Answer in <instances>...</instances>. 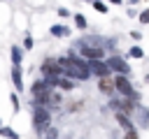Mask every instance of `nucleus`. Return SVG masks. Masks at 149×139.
I'll list each match as a JSON object with an SVG mask.
<instances>
[{"label":"nucleus","mask_w":149,"mask_h":139,"mask_svg":"<svg viewBox=\"0 0 149 139\" xmlns=\"http://www.w3.org/2000/svg\"><path fill=\"white\" fill-rule=\"evenodd\" d=\"M98 88H100V93H105V95H112V90H114V81H109V76H100V81H98Z\"/></svg>","instance_id":"10"},{"label":"nucleus","mask_w":149,"mask_h":139,"mask_svg":"<svg viewBox=\"0 0 149 139\" xmlns=\"http://www.w3.org/2000/svg\"><path fill=\"white\" fill-rule=\"evenodd\" d=\"M116 123H119L123 130H130V127H133V123L128 120V116H126V114H121V111H116Z\"/></svg>","instance_id":"14"},{"label":"nucleus","mask_w":149,"mask_h":139,"mask_svg":"<svg viewBox=\"0 0 149 139\" xmlns=\"http://www.w3.org/2000/svg\"><path fill=\"white\" fill-rule=\"evenodd\" d=\"M49 32H51V37H70V28L68 25H63V23H54L51 28H49Z\"/></svg>","instance_id":"8"},{"label":"nucleus","mask_w":149,"mask_h":139,"mask_svg":"<svg viewBox=\"0 0 149 139\" xmlns=\"http://www.w3.org/2000/svg\"><path fill=\"white\" fill-rule=\"evenodd\" d=\"M91 5H93V9H95V12H100V14H107V12H109V5H107L105 0H93Z\"/></svg>","instance_id":"15"},{"label":"nucleus","mask_w":149,"mask_h":139,"mask_svg":"<svg viewBox=\"0 0 149 139\" xmlns=\"http://www.w3.org/2000/svg\"><path fill=\"white\" fill-rule=\"evenodd\" d=\"M130 37L137 42V39H142V32H140V30H130Z\"/></svg>","instance_id":"23"},{"label":"nucleus","mask_w":149,"mask_h":139,"mask_svg":"<svg viewBox=\"0 0 149 139\" xmlns=\"http://www.w3.org/2000/svg\"><path fill=\"white\" fill-rule=\"evenodd\" d=\"M56 14H58L61 19H68V16H72V12H70L68 7H58V9H56Z\"/></svg>","instance_id":"19"},{"label":"nucleus","mask_w":149,"mask_h":139,"mask_svg":"<svg viewBox=\"0 0 149 139\" xmlns=\"http://www.w3.org/2000/svg\"><path fill=\"white\" fill-rule=\"evenodd\" d=\"M137 116H140V127H149V109L137 107Z\"/></svg>","instance_id":"12"},{"label":"nucleus","mask_w":149,"mask_h":139,"mask_svg":"<svg viewBox=\"0 0 149 139\" xmlns=\"http://www.w3.org/2000/svg\"><path fill=\"white\" fill-rule=\"evenodd\" d=\"M137 19H140V23H142V25H149V7H147L144 12H140V14H137Z\"/></svg>","instance_id":"18"},{"label":"nucleus","mask_w":149,"mask_h":139,"mask_svg":"<svg viewBox=\"0 0 149 139\" xmlns=\"http://www.w3.org/2000/svg\"><path fill=\"white\" fill-rule=\"evenodd\" d=\"M33 44H35V42H33V37H30V35H26V37H23V49H26V51H30V49H33Z\"/></svg>","instance_id":"20"},{"label":"nucleus","mask_w":149,"mask_h":139,"mask_svg":"<svg viewBox=\"0 0 149 139\" xmlns=\"http://www.w3.org/2000/svg\"><path fill=\"white\" fill-rule=\"evenodd\" d=\"M9 56H12V65H21V60H23V46H12Z\"/></svg>","instance_id":"11"},{"label":"nucleus","mask_w":149,"mask_h":139,"mask_svg":"<svg viewBox=\"0 0 149 139\" xmlns=\"http://www.w3.org/2000/svg\"><path fill=\"white\" fill-rule=\"evenodd\" d=\"M114 88L121 93V97H128V100H140V95L135 93V88H133V83L128 81V76H123V74H119L116 79H114Z\"/></svg>","instance_id":"2"},{"label":"nucleus","mask_w":149,"mask_h":139,"mask_svg":"<svg viewBox=\"0 0 149 139\" xmlns=\"http://www.w3.org/2000/svg\"><path fill=\"white\" fill-rule=\"evenodd\" d=\"M105 39L100 37V35H84L79 42H77V46H100V49H105Z\"/></svg>","instance_id":"6"},{"label":"nucleus","mask_w":149,"mask_h":139,"mask_svg":"<svg viewBox=\"0 0 149 139\" xmlns=\"http://www.w3.org/2000/svg\"><path fill=\"white\" fill-rule=\"evenodd\" d=\"M128 56H130V58H144V51H142L140 44H135V46L128 49Z\"/></svg>","instance_id":"16"},{"label":"nucleus","mask_w":149,"mask_h":139,"mask_svg":"<svg viewBox=\"0 0 149 139\" xmlns=\"http://www.w3.org/2000/svg\"><path fill=\"white\" fill-rule=\"evenodd\" d=\"M123 139H137V130H135V127L126 130V137H123Z\"/></svg>","instance_id":"22"},{"label":"nucleus","mask_w":149,"mask_h":139,"mask_svg":"<svg viewBox=\"0 0 149 139\" xmlns=\"http://www.w3.org/2000/svg\"><path fill=\"white\" fill-rule=\"evenodd\" d=\"M51 86H58V88H61V90H72V88H74V81H72V79H68V76H63V74H61V76H56V79H54V81H51Z\"/></svg>","instance_id":"9"},{"label":"nucleus","mask_w":149,"mask_h":139,"mask_svg":"<svg viewBox=\"0 0 149 139\" xmlns=\"http://www.w3.org/2000/svg\"><path fill=\"white\" fill-rule=\"evenodd\" d=\"M33 125H35L40 132L51 125V114H49V109H47L44 104H35V107H33Z\"/></svg>","instance_id":"1"},{"label":"nucleus","mask_w":149,"mask_h":139,"mask_svg":"<svg viewBox=\"0 0 149 139\" xmlns=\"http://www.w3.org/2000/svg\"><path fill=\"white\" fill-rule=\"evenodd\" d=\"M9 74H12V83H14V88H16V90H26V88H23V76H21V65H12Z\"/></svg>","instance_id":"7"},{"label":"nucleus","mask_w":149,"mask_h":139,"mask_svg":"<svg viewBox=\"0 0 149 139\" xmlns=\"http://www.w3.org/2000/svg\"><path fill=\"white\" fill-rule=\"evenodd\" d=\"M79 49H81L79 56L86 60H102L105 58V49H100V46H79Z\"/></svg>","instance_id":"5"},{"label":"nucleus","mask_w":149,"mask_h":139,"mask_svg":"<svg viewBox=\"0 0 149 139\" xmlns=\"http://www.w3.org/2000/svg\"><path fill=\"white\" fill-rule=\"evenodd\" d=\"M107 2H109V5H121L123 0H107Z\"/></svg>","instance_id":"24"},{"label":"nucleus","mask_w":149,"mask_h":139,"mask_svg":"<svg viewBox=\"0 0 149 139\" xmlns=\"http://www.w3.org/2000/svg\"><path fill=\"white\" fill-rule=\"evenodd\" d=\"M9 100H12V107H14V111H19L21 107H19V97H16V93H12V95H9Z\"/></svg>","instance_id":"21"},{"label":"nucleus","mask_w":149,"mask_h":139,"mask_svg":"<svg viewBox=\"0 0 149 139\" xmlns=\"http://www.w3.org/2000/svg\"><path fill=\"white\" fill-rule=\"evenodd\" d=\"M88 72L95 74V76H109V74H112V70H109V65L105 63V58H102V60H88Z\"/></svg>","instance_id":"4"},{"label":"nucleus","mask_w":149,"mask_h":139,"mask_svg":"<svg viewBox=\"0 0 149 139\" xmlns=\"http://www.w3.org/2000/svg\"><path fill=\"white\" fill-rule=\"evenodd\" d=\"M72 19H74V28H77V30H86L88 21H86V16H84V14H79V12H77V14H72Z\"/></svg>","instance_id":"13"},{"label":"nucleus","mask_w":149,"mask_h":139,"mask_svg":"<svg viewBox=\"0 0 149 139\" xmlns=\"http://www.w3.org/2000/svg\"><path fill=\"white\" fill-rule=\"evenodd\" d=\"M105 63H107V65H109V70H112V72H116V74L128 76V74L133 72V70H130V65H128V60H126V58H121V56H109Z\"/></svg>","instance_id":"3"},{"label":"nucleus","mask_w":149,"mask_h":139,"mask_svg":"<svg viewBox=\"0 0 149 139\" xmlns=\"http://www.w3.org/2000/svg\"><path fill=\"white\" fill-rule=\"evenodd\" d=\"M0 134H2V137H9V139H19V134H16L12 127H5V125H0Z\"/></svg>","instance_id":"17"}]
</instances>
